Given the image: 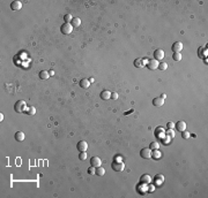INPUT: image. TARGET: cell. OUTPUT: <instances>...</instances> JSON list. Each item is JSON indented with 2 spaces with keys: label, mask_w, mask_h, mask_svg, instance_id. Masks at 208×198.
<instances>
[{
  "label": "cell",
  "mask_w": 208,
  "mask_h": 198,
  "mask_svg": "<svg viewBox=\"0 0 208 198\" xmlns=\"http://www.w3.org/2000/svg\"><path fill=\"white\" fill-rule=\"evenodd\" d=\"M111 98H112L113 100L118 99V93H117V92H112V93H111Z\"/></svg>",
  "instance_id": "32"
},
{
  "label": "cell",
  "mask_w": 208,
  "mask_h": 198,
  "mask_svg": "<svg viewBox=\"0 0 208 198\" xmlns=\"http://www.w3.org/2000/svg\"><path fill=\"white\" fill-rule=\"evenodd\" d=\"M14 109H15V112H17V113H22V112H24L25 109H27L25 101L17 100L16 103H15V105H14Z\"/></svg>",
  "instance_id": "1"
},
{
  "label": "cell",
  "mask_w": 208,
  "mask_h": 198,
  "mask_svg": "<svg viewBox=\"0 0 208 198\" xmlns=\"http://www.w3.org/2000/svg\"><path fill=\"white\" fill-rule=\"evenodd\" d=\"M161 98H163V99H164V98H167V95H164V93H163V95L161 96Z\"/></svg>",
  "instance_id": "34"
},
{
  "label": "cell",
  "mask_w": 208,
  "mask_h": 198,
  "mask_svg": "<svg viewBox=\"0 0 208 198\" xmlns=\"http://www.w3.org/2000/svg\"><path fill=\"white\" fill-rule=\"evenodd\" d=\"M61 33L63 35H69V33H72V31H73V25L71 24V23H64L63 25H61Z\"/></svg>",
  "instance_id": "2"
},
{
  "label": "cell",
  "mask_w": 208,
  "mask_h": 198,
  "mask_svg": "<svg viewBox=\"0 0 208 198\" xmlns=\"http://www.w3.org/2000/svg\"><path fill=\"white\" fill-rule=\"evenodd\" d=\"M71 24L73 25V28L74 27H80V25H81V20H80L79 17H73V20H72V22H71Z\"/></svg>",
  "instance_id": "18"
},
{
  "label": "cell",
  "mask_w": 208,
  "mask_h": 198,
  "mask_svg": "<svg viewBox=\"0 0 208 198\" xmlns=\"http://www.w3.org/2000/svg\"><path fill=\"white\" fill-rule=\"evenodd\" d=\"M186 122L185 121H178L177 123L175 125V128H177V130L178 131H184V130H186Z\"/></svg>",
  "instance_id": "8"
},
{
  "label": "cell",
  "mask_w": 208,
  "mask_h": 198,
  "mask_svg": "<svg viewBox=\"0 0 208 198\" xmlns=\"http://www.w3.org/2000/svg\"><path fill=\"white\" fill-rule=\"evenodd\" d=\"M49 76H50V74H49V71L47 70H42V71H39V78L41 80H47L49 78Z\"/></svg>",
  "instance_id": "17"
},
{
  "label": "cell",
  "mask_w": 208,
  "mask_h": 198,
  "mask_svg": "<svg viewBox=\"0 0 208 198\" xmlns=\"http://www.w3.org/2000/svg\"><path fill=\"white\" fill-rule=\"evenodd\" d=\"M140 154H141L142 158H145V159H150L151 155H153V152H151L150 147H145V149H142L140 151Z\"/></svg>",
  "instance_id": "3"
},
{
  "label": "cell",
  "mask_w": 208,
  "mask_h": 198,
  "mask_svg": "<svg viewBox=\"0 0 208 198\" xmlns=\"http://www.w3.org/2000/svg\"><path fill=\"white\" fill-rule=\"evenodd\" d=\"M79 159H80V160H86V159H87V152H81V153H80V154H79Z\"/></svg>",
  "instance_id": "27"
},
{
  "label": "cell",
  "mask_w": 208,
  "mask_h": 198,
  "mask_svg": "<svg viewBox=\"0 0 208 198\" xmlns=\"http://www.w3.org/2000/svg\"><path fill=\"white\" fill-rule=\"evenodd\" d=\"M24 138H25V136H24V134L22 133V131H17V133L15 134V139H16L17 142L24 141Z\"/></svg>",
  "instance_id": "16"
},
{
  "label": "cell",
  "mask_w": 208,
  "mask_h": 198,
  "mask_svg": "<svg viewBox=\"0 0 208 198\" xmlns=\"http://www.w3.org/2000/svg\"><path fill=\"white\" fill-rule=\"evenodd\" d=\"M181 50H183V44L180 42H176L172 45V51L173 53H180Z\"/></svg>",
  "instance_id": "9"
},
{
  "label": "cell",
  "mask_w": 208,
  "mask_h": 198,
  "mask_svg": "<svg viewBox=\"0 0 208 198\" xmlns=\"http://www.w3.org/2000/svg\"><path fill=\"white\" fill-rule=\"evenodd\" d=\"M159 65H160V62L157 61V60L151 59V60H149V61H148L147 67L149 68L150 70H155V69H157V68H159Z\"/></svg>",
  "instance_id": "4"
},
{
  "label": "cell",
  "mask_w": 208,
  "mask_h": 198,
  "mask_svg": "<svg viewBox=\"0 0 208 198\" xmlns=\"http://www.w3.org/2000/svg\"><path fill=\"white\" fill-rule=\"evenodd\" d=\"M167 127L169 128V129H173V128H175V123H173V122H171V121H170V122H168Z\"/></svg>",
  "instance_id": "31"
},
{
  "label": "cell",
  "mask_w": 208,
  "mask_h": 198,
  "mask_svg": "<svg viewBox=\"0 0 208 198\" xmlns=\"http://www.w3.org/2000/svg\"><path fill=\"white\" fill-rule=\"evenodd\" d=\"M88 173L90 174V175H94V174H96V167H94V166H90V167L88 168Z\"/></svg>",
  "instance_id": "28"
},
{
  "label": "cell",
  "mask_w": 208,
  "mask_h": 198,
  "mask_svg": "<svg viewBox=\"0 0 208 198\" xmlns=\"http://www.w3.org/2000/svg\"><path fill=\"white\" fill-rule=\"evenodd\" d=\"M87 149H88V143L86 141H80L79 143H77V150H79L80 152L87 151Z\"/></svg>",
  "instance_id": "7"
},
{
  "label": "cell",
  "mask_w": 208,
  "mask_h": 198,
  "mask_svg": "<svg viewBox=\"0 0 208 198\" xmlns=\"http://www.w3.org/2000/svg\"><path fill=\"white\" fill-rule=\"evenodd\" d=\"M90 164H91V166H94V167H99L101 164H102L101 158L99 157H93L90 159Z\"/></svg>",
  "instance_id": "11"
},
{
  "label": "cell",
  "mask_w": 208,
  "mask_h": 198,
  "mask_svg": "<svg viewBox=\"0 0 208 198\" xmlns=\"http://www.w3.org/2000/svg\"><path fill=\"white\" fill-rule=\"evenodd\" d=\"M151 157L156 158V159H159V158H161V157H162V153H161V152H160V151H157V150H156V151L154 152V154L151 155Z\"/></svg>",
  "instance_id": "29"
},
{
  "label": "cell",
  "mask_w": 208,
  "mask_h": 198,
  "mask_svg": "<svg viewBox=\"0 0 208 198\" xmlns=\"http://www.w3.org/2000/svg\"><path fill=\"white\" fill-rule=\"evenodd\" d=\"M163 181H164V177L162 176V175H157V176H156V183H157V184H162Z\"/></svg>",
  "instance_id": "23"
},
{
  "label": "cell",
  "mask_w": 208,
  "mask_h": 198,
  "mask_svg": "<svg viewBox=\"0 0 208 198\" xmlns=\"http://www.w3.org/2000/svg\"><path fill=\"white\" fill-rule=\"evenodd\" d=\"M49 74H50V76H53L55 75V70H49Z\"/></svg>",
  "instance_id": "33"
},
{
  "label": "cell",
  "mask_w": 208,
  "mask_h": 198,
  "mask_svg": "<svg viewBox=\"0 0 208 198\" xmlns=\"http://www.w3.org/2000/svg\"><path fill=\"white\" fill-rule=\"evenodd\" d=\"M172 58H173V60H175V61H180V60H181V54H180V53H173Z\"/></svg>",
  "instance_id": "25"
},
{
  "label": "cell",
  "mask_w": 208,
  "mask_h": 198,
  "mask_svg": "<svg viewBox=\"0 0 208 198\" xmlns=\"http://www.w3.org/2000/svg\"><path fill=\"white\" fill-rule=\"evenodd\" d=\"M141 183H143V184H149L151 182V177L149 176V175H147V174H143L142 176H141Z\"/></svg>",
  "instance_id": "14"
},
{
  "label": "cell",
  "mask_w": 208,
  "mask_h": 198,
  "mask_svg": "<svg viewBox=\"0 0 208 198\" xmlns=\"http://www.w3.org/2000/svg\"><path fill=\"white\" fill-rule=\"evenodd\" d=\"M80 87L82 88V89H88V88L90 87V82H89V80L87 78H83L80 81Z\"/></svg>",
  "instance_id": "15"
},
{
  "label": "cell",
  "mask_w": 208,
  "mask_h": 198,
  "mask_svg": "<svg viewBox=\"0 0 208 198\" xmlns=\"http://www.w3.org/2000/svg\"><path fill=\"white\" fill-rule=\"evenodd\" d=\"M11 7H12L13 11H19V9L22 8V4H21V1L15 0V1H13V3L11 4Z\"/></svg>",
  "instance_id": "13"
},
{
  "label": "cell",
  "mask_w": 208,
  "mask_h": 198,
  "mask_svg": "<svg viewBox=\"0 0 208 198\" xmlns=\"http://www.w3.org/2000/svg\"><path fill=\"white\" fill-rule=\"evenodd\" d=\"M27 113L29 114V115H35V114H36V107H34V106H30V107H28Z\"/></svg>",
  "instance_id": "21"
},
{
  "label": "cell",
  "mask_w": 208,
  "mask_h": 198,
  "mask_svg": "<svg viewBox=\"0 0 208 198\" xmlns=\"http://www.w3.org/2000/svg\"><path fill=\"white\" fill-rule=\"evenodd\" d=\"M89 82H90V83H93V82H95V81H94V78L91 77V78H89Z\"/></svg>",
  "instance_id": "35"
},
{
  "label": "cell",
  "mask_w": 208,
  "mask_h": 198,
  "mask_svg": "<svg viewBox=\"0 0 208 198\" xmlns=\"http://www.w3.org/2000/svg\"><path fill=\"white\" fill-rule=\"evenodd\" d=\"M124 168H125V165H124L123 163L117 161V163H113L112 164V169L115 172H123Z\"/></svg>",
  "instance_id": "5"
},
{
  "label": "cell",
  "mask_w": 208,
  "mask_h": 198,
  "mask_svg": "<svg viewBox=\"0 0 208 198\" xmlns=\"http://www.w3.org/2000/svg\"><path fill=\"white\" fill-rule=\"evenodd\" d=\"M154 58H155V60H157V61H159V60H162L164 58V51L161 49L156 50V51L154 52Z\"/></svg>",
  "instance_id": "6"
},
{
  "label": "cell",
  "mask_w": 208,
  "mask_h": 198,
  "mask_svg": "<svg viewBox=\"0 0 208 198\" xmlns=\"http://www.w3.org/2000/svg\"><path fill=\"white\" fill-rule=\"evenodd\" d=\"M64 20H65V23H71L72 20H73V16H72L71 14H66L65 16H64Z\"/></svg>",
  "instance_id": "22"
},
{
  "label": "cell",
  "mask_w": 208,
  "mask_h": 198,
  "mask_svg": "<svg viewBox=\"0 0 208 198\" xmlns=\"http://www.w3.org/2000/svg\"><path fill=\"white\" fill-rule=\"evenodd\" d=\"M149 147H150L151 150H157L160 147V144L157 143V142H153V143H150V146Z\"/></svg>",
  "instance_id": "26"
},
{
  "label": "cell",
  "mask_w": 208,
  "mask_h": 198,
  "mask_svg": "<svg viewBox=\"0 0 208 198\" xmlns=\"http://www.w3.org/2000/svg\"><path fill=\"white\" fill-rule=\"evenodd\" d=\"M190 136H191V135H190L189 131H186V130H184V131H183V138H184V139H187V138L190 137Z\"/></svg>",
  "instance_id": "30"
},
{
  "label": "cell",
  "mask_w": 208,
  "mask_h": 198,
  "mask_svg": "<svg viewBox=\"0 0 208 198\" xmlns=\"http://www.w3.org/2000/svg\"><path fill=\"white\" fill-rule=\"evenodd\" d=\"M104 174H105V169L103 167H96V175H98V176H103Z\"/></svg>",
  "instance_id": "19"
},
{
  "label": "cell",
  "mask_w": 208,
  "mask_h": 198,
  "mask_svg": "<svg viewBox=\"0 0 208 198\" xmlns=\"http://www.w3.org/2000/svg\"><path fill=\"white\" fill-rule=\"evenodd\" d=\"M134 66L137 68H142L143 67V60L142 59H135L134 60Z\"/></svg>",
  "instance_id": "20"
},
{
  "label": "cell",
  "mask_w": 208,
  "mask_h": 198,
  "mask_svg": "<svg viewBox=\"0 0 208 198\" xmlns=\"http://www.w3.org/2000/svg\"><path fill=\"white\" fill-rule=\"evenodd\" d=\"M159 68H160V70H167L168 63H167V62H161V63L159 65Z\"/></svg>",
  "instance_id": "24"
},
{
  "label": "cell",
  "mask_w": 208,
  "mask_h": 198,
  "mask_svg": "<svg viewBox=\"0 0 208 198\" xmlns=\"http://www.w3.org/2000/svg\"><path fill=\"white\" fill-rule=\"evenodd\" d=\"M163 104H164V99L161 97H156L153 99V105L156 107H161V106H163Z\"/></svg>",
  "instance_id": "10"
},
{
  "label": "cell",
  "mask_w": 208,
  "mask_h": 198,
  "mask_svg": "<svg viewBox=\"0 0 208 198\" xmlns=\"http://www.w3.org/2000/svg\"><path fill=\"white\" fill-rule=\"evenodd\" d=\"M101 98L103 100H109V99H111V92L109 90H104L101 92Z\"/></svg>",
  "instance_id": "12"
}]
</instances>
